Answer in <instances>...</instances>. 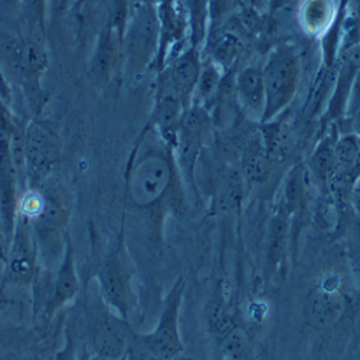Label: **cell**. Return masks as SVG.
<instances>
[{
	"label": "cell",
	"instance_id": "obj_31",
	"mask_svg": "<svg viewBox=\"0 0 360 360\" xmlns=\"http://www.w3.org/2000/svg\"><path fill=\"white\" fill-rule=\"evenodd\" d=\"M84 2H85V0H77V2H75V6H77V8H81V6L84 5Z\"/></svg>",
	"mask_w": 360,
	"mask_h": 360
},
{
	"label": "cell",
	"instance_id": "obj_21",
	"mask_svg": "<svg viewBox=\"0 0 360 360\" xmlns=\"http://www.w3.org/2000/svg\"><path fill=\"white\" fill-rule=\"evenodd\" d=\"M206 314H207L209 332H211L212 336L218 340H221L235 326L233 316L231 314L228 306L225 304L224 298L221 295H217L212 298V302L209 303Z\"/></svg>",
	"mask_w": 360,
	"mask_h": 360
},
{
	"label": "cell",
	"instance_id": "obj_2",
	"mask_svg": "<svg viewBox=\"0 0 360 360\" xmlns=\"http://www.w3.org/2000/svg\"><path fill=\"white\" fill-rule=\"evenodd\" d=\"M42 192V202L38 212L29 219L39 247L42 262L63 257L67 238L70 233V222L72 215V202L67 188L49 176L37 185Z\"/></svg>",
	"mask_w": 360,
	"mask_h": 360
},
{
	"label": "cell",
	"instance_id": "obj_14",
	"mask_svg": "<svg viewBox=\"0 0 360 360\" xmlns=\"http://www.w3.org/2000/svg\"><path fill=\"white\" fill-rule=\"evenodd\" d=\"M235 104L250 122L261 124L265 111V85L262 67L258 63H250L238 70L233 75Z\"/></svg>",
	"mask_w": 360,
	"mask_h": 360
},
{
	"label": "cell",
	"instance_id": "obj_18",
	"mask_svg": "<svg viewBox=\"0 0 360 360\" xmlns=\"http://www.w3.org/2000/svg\"><path fill=\"white\" fill-rule=\"evenodd\" d=\"M226 72H224L211 59L203 56L202 70L195 88L192 104L200 105L211 112L222 89Z\"/></svg>",
	"mask_w": 360,
	"mask_h": 360
},
{
	"label": "cell",
	"instance_id": "obj_9",
	"mask_svg": "<svg viewBox=\"0 0 360 360\" xmlns=\"http://www.w3.org/2000/svg\"><path fill=\"white\" fill-rule=\"evenodd\" d=\"M42 259L34 231L27 219L18 215L9 239L2 281L9 285H35L41 277Z\"/></svg>",
	"mask_w": 360,
	"mask_h": 360
},
{
	"label": "cell",
	"instance_id": "obj_4",
	"mask_svg": "<svg viewBox=\"0 0 360 360\" xmlns=\"http://www.w3.org/2000/svg\"><path fill=\"white\" fill-rule=\"evenodd\" d=\"M261 67L265 85L261 123H269L283 115L294 101L302 81V59L292 44L284 42L269 49Z\"/></svg>",
	"mask_w": 360,
	"mask_h": 360
},
{
	"label": "cell",
	"instance_id": "obj_20",
	"mask_svg": "<svg viewBox=\"0 0 360 360\" xmlns=\"http://www.w3.org/2000/svg\"><path fill=\"white\" fill-rule=\"evenodd\" d=\"M218 342L221 356L224 359H250L252 354L251 342L247 332L236 324Z\"/></svg>",
	"mask_w": 360,
	"mask_h": 360
},
{
	"label": "cell",
	"instance_id": "obj_28",
	"mask_svg": "<svg viewBox=\"0 0 360 360\" xmlns=\"http://www.w3.org/2000/svg\"><path fill=\"white\" fill-rule=\"evenodd\" d=\"M131 5H153L158 6L160 4V0H130Z\"/></svg>",
	"mask_w": 360,
	"mask_h": 360
},
{
	"label": "cell",
	"instance_id": "obj_23",
	"mask_svg": "<svg viewBox=\"0 0 360 360\" xmlns=\"http://www.w3.org/2000/svg\"><path fill=\"white\" fill-rule=\"evenodd\" d=\"M53 0H20L26 29H44L49 6Z\"/></svg>",
	"mask_w": 360,
	"mask_h": 360
},
{
	"label": "cell",
	"instance_id": "obj_19",
	"mask_svg": "<svg viewBox=\"0 0 360 360\" xmlns=\"http://www.w3.org/2000/svg\"><path fill=\"white\" fill-rule=\"evenodd\" d=\"M243 193V179L235 169H225L219 177L217 188V205L222 211H231L236 207L241 200Z\"/></svg>",
	"mask_w": 360,
	"mask_h": 360
},
{
	"label": "cell",
	"instance_id": "obj_8",
	"mask_svg": "<svg viewBox=\"0 0 360 360\" xmlns=\"http://www.w3.org/2000/svg\"><path fill=\"white\" fill-rule=\"evenodd\" d=\"M214 118L206 108L192 104L180 120L173 144L174 156L186 185L195 189V170L202 152L212 139Z\"/></svg>",
	"mask_w": 360,
	"mask_h": 360
},
{
	"label": "cell",
	"instance_id": "obj_33",
	"mask_svg": "<svg viewBox=\"0 0 360 360\" xmlns=\"http://www.w3.org/2000/svg\"><path fill=\"white\" fill-rule=\"evenodd\" d=\"M244 2H247V4H248V2H250V0H244Z\"/></svg>",
	"mask_w": 360,
	"mask_h": 360
},
{
	"label": "cell",
	"instance_id": "obj_6",
	"mask_svg": "<svg viewBox=\"0 0 360 360\" xmlns=\"http://www.w3.org/2000/svg\"><path fill=\"white\" fill-rule=\"evenodd\" d=\"M134 264L127 250L124 229L120 231L115 245L101 259L96 281L104 306L123 319H130L136 306Z\"/></svg>",
	"mask_w": 360,
	"mask_h": 360
},
{
	"label": "cell",
	"instance_id": "obj_12",
	"mask_svg": "<svg viewBox=\"0 0 360 360\" xmlns=\"http://www.w3.org/2000/svg\"><path fill=\"white\" fill-rule=\"evenodd\" d=\"M48 290L44 295V313L48 319L55 316L59 310L74 302L81 288V281L77 271L75 252L71 235L67 238L65 248L63 252L55 276L46 285Z\"/></svg>",
	"mask_w": 360,
	"mask_h": 360
},
{
	"label": "cell",
	"instance_id": "obj_5",
	"mask_svg": "<svg viewBox=\"0 0 360 360\" xmlns=\"http://www.w3.org/2000/svg\"><path fill=\"white\" fill-rule=\"evenodd\" d=\"M158 6L131 5L123 34V74L131 79L155 70L160 51Z\"/></svg>",
	"mask_w": 360,
	"mask_h": 360
},
{
	"label": "cell",
	"instance_id": "obj_27",
	"mask_svg": "<svg viewBox=\"0 0 360 360\" xmlns=\"http://www.w3.org/2000/svg\"><path fill=\"white\" fill-rule=\"evenodd\" d=\"M347 122H349V127H350L349 131H352V133H354L356 136L360 137V105H359V108L347 118Z\"/></svg>",
	"mask_w": 360,
	"mask_h": 360
},
{
	"label": "cell",
	"instance_id": "obj_22",
	"mask_svg": "<svg viewBox=\"0 0 360 360\" xmlns=\"http://www.w3.org/2000/svg\"><path fill=\"white\" fill-rule=\"evenodd\" d=\"M283 207V206H281ZM288 214L284 211V207L280 209V212L273 218L271 232H269V257L274 261H281L285 250V238L288 231Z\"/></svg>",
	"mask_w": 360,
	"mask_h": 360
},
{
	"label": "cell",
	"instance_id": "obj_3",
	"mask_svg": "<svg viewBox=\"0 0 360 360\" xmlns=\"http://www.w3.org/2000/svg\"><path fill=\"white\" fill-rule=\"evenodd\" d=\"M186 281L180 277L169 290L159 320L152 332L134 333L127 359H179L184 354V342L180 336V309H182Z\"/></svg>",
	"mask_w": 360,
	"mask_h": 360
},
{
	"label": "cell",
	"instance_id": "obj_1",
	"mask_svg": "<svg viewBox=\"0 0 360 360\" xmlns=\"http://www.w3.org/2000/svg\"><path fill=\"white\" fill-rule=\"evenodd\" d=\"M185 184L173 147L146 124L126 165V202L136 211L162 218L184 209Z\"/></svg>",
	"mask_w": 360,
	"mask_h": 360
},
{
	"label": "cell",
	"instance_id": "obj_7",
	"mask_svg": "<svg viewBox=\"0 0 360 360\" xmlns=\"http://www.w3.org/2000/svg\"><path fill=\"white\" fill-rule=\"evenodd\" d=\"M63 140L59 131L48 118L35 117L25 126L23 158L26 186H37L48 179L53 167L61 160Z\"/></svg>",
	"mask_w": 360,
	"mask_h": 360
},
{
	"label": "cell",
	"instance_id": "obj_32",
	"mask_svg": "<svg viewBox=\"0 0 360 360\" xmlns=\"http://www.w3.org/2000/svg\"><path fill=\"white\" fill-rule=\"evenodd\" d=\"M339 2H342V4H343V2H345V0H339Z\"/></svg>",
	"mask_w": 360,
	"mask_h": 360
},
{
	"label": "cell",
	"instance_id": "obj_15",
	"mask_svg": "<svg viewBox=\"0 0 360 360\" xmlns=\"http://www.w3.org/2000/svg\"><path fill=\"white\" fill-rule=\"evenodd\" d=\"M347 302L340 290L317 287L306 298L304 319L316 330H327L336 326L346 313Z\"/></svg>",
	"mask_w": 360,
	"mask_h": 360
},
{
	"label": "cell",
	"instance_id": "obj_30",
	"mask_svg": "<svg viewBox=\"0 0 360 360\" xmlns=\"http://www.w3.org/2000/svg\"><path fill=\"white\" fill-rule=\"evenodd\" d=\"M20 5V0H0V6H5V8H12Z\"/></svg>",
	"mask_w": 360,
	"mask_h": 360
},
{
	"label": "cell",
	"instance_id": "obj_26",
	"mask_svg": "<svg viewBox=\"0 0 360 360\" xmlns=\"http://www.w3.org/2000/svg\"><path fill=\"white\" fill-rule=\"evenodd\" d=\"M290 4H291V0H266V13L269 16H273V15L284 11Z\"/></svg>",
	"mask_w": 360,
	"mask_h": 360
},
{
	"label": "cell",
	"instance_id": "obj_29",
	"mask_svg": "<svg viewBox=\"0 0 360 360\" xmlns=\"http://www.w3.org/2000/svg\"><path fill=\"white\" fill-rule=\"evenodd\" d=\"M360 174V150H359V155H357V158H356V162H354V166H353V173H352V182H353V179L356 177V176H359Z\"/></svg>",
	"mask_w": 360,
	"mask_h": 360
},
{
	"label": "cell",
	"instance_id": "obj_25",
	"mask_svg": "<svg viewBox=\"0 0 360 360\" xmlns=\"http://www.w3.org/2000/svg\"><path fill=\"white\" fill-rule=\"evenodd\" d=\"M349 200L352 207L356 211V214L360 217V174L353 179V182L349 188Z\"/></svg>",
	"mask_w": 360,
	"mask_h": 360
},
{
	"label": "cell",
	"instance_id": "obj_11",
	"mask_svg": "<svg viewBox=\"0 0 360 360\" xmlns=\"http://www.w3.org/2000/svg\"><path fill=\"white\" fill-rule=\"evenodd\" d=\"M202 63V48L189 44L176 53L160 71H158V77L182 100L186 107L192 105Z\"/></svg>",
	"mask_w": 360,
	"mask_h": 360
},
{
	"label": "cell",
	"instance_id": "obj_24",
	"mask_svg": "<svg viewBox=\"0 0 360 360\" xmlns=\"http://www.w3.org/2000/svg\"><path fill=\"white\" fill-rule=\"evenodd\" d=\"M8 248H9V236L5 231L2 217H0V280H2V276H4V271H5Z\"/></svg>",
	"mask_w": 360,
	"mask_h": 360
},
{
	"label": "cell",
	"instance_id": "obj_16",
	"mask_svg": "<svg viewBox=\"0 0 360 360\" xmlns=\"http://www.w3.org/2000/svg\"><path fill=\"white\" fill-rule=\"evenodd\" d=\"M342 5L339 0H300L297 22L307 37L323 39L335 27Z\"/></svg>",
	"mask_w": 360,
	"mask_h": 360
},
{
	"label": "cell",
	"instance_id": "obj_13",
	"mask_svg": "<svg viewBox=\"0 0 360 360\" xmlns=\"http://www.w3.org/2000/svg\"><path fill=\"white\" fill-rule=\"evenodd\" d=\"M89 72L100 82H108L123 74V31L108 22H104L98 32Z\"/></svg>",
	"mask_w": 360,
	"mask_h": 360
},
{
	"label": "cell",
	"instance_id": "obj_17",
	"mask_svg": "<svg viewBox=\"0 0 360 360\" xmlns=\"http://www.w3.org/2000/svg\"><path fill=\"white\" fill-rule=\"evenodd\" d=\"M340 136L339 123H328L327 131L317 143L314 152L310 158L309 169L314 177V182L326 189L330 188L335 166V146Z\"/></svg>",
	"mask_w": 360,
	"mask_h": 360
},
{
	"label": "cell",
	"instance_id": "obj_10",
	"mask_svg": "<svg viewBox=\"0 0 360 360\" xmlns=\"http://www.w3.org/2000/svg\"><path fill=\"white\" fill-rule=\"evenodd\" d=\"M134 333L127 319L120 317L105 306L104 314L97 319L89 333L91 356L96 359L126 357Z\"/></svg>",
	"mask_w": 360,
	"mask_h": 360
}]
</instances>
